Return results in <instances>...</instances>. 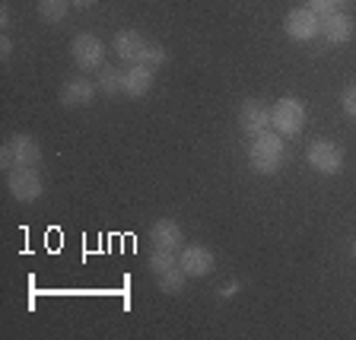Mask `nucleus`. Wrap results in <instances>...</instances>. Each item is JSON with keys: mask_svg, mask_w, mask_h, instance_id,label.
Segmentation results:
<instances>
[{"mask_svg": "<svg viewBox=\"0 0 356 340\" xmlns=\"http://www.w3.org/2000/svg\"><path fill=\"white\" fill-rule=\"evenodd\" d=\"M286 163V149H283V133H277L274 127L254 133L248 143V165L258 175H277Z\"/></svg>", "mask_w": 356, "mask_h": 340, "instance_id": "nucleus-1", "label": "nucleus"}, {"mask_svg": "<svg viewBox=\"0 0 356 340\" xmlns=\"http://www.w3.org/2000/svg\"><path fill=\"white\" fill-rule=\"evenodd\" d=\"M38 159H42V147H38V140L29 137V133H16L13 140L0 149V165L7 172L22 169V165H32V169H35Z\"/></svg>", "mask_w": 356, "mask_h": 340, "instance_id": "nucleus-2", "label": "nucleus"}, {"mask_svg": "<svg viewBox=\"0 0 356 340\" xmlns=\"http://www.w3.org/2000/svg\"><path fill=\"white\" fill-rule=\"evenodd\" d=\"M149 270L156 274V283H159V289H165V293H181L185 289V270H181V261H178V254L172 252H159L156 248L153 254H149Z\"/></svg>", "mask_w": 356, "mask_h": 340, "instance_id": "nucleus-3", "label": "nucleus"}, {"mask_svg": "<svg viewBox=\"0 0 356 340\" xmlns=\"http://www.w3.org/2000/svg\"><path fill=\"white\" fill-rule=\"evenodd\" d=\"M270 127L283 137H296L305 127V105L299 99H280L270 108Z\"/></svg>", "mask_w": 356, "mask_h": 340, "instance_id": "nucleus-4", "label": "nucleus"}, {"mask_svg": "<svg viewBox=\"0 0 356 340\" xmlns=\"http://www.w3.org/2000/svg\"><path fill=\"white\" fill-rule=\"evenodd\" d=\"M309 165L321 175H337L343 169V149L334 140H312L309 143Z\"/></svg>", "mask_w": 356, "mask_h": 340, "instance_id": "nucleus-5", "label": "nucleus"}, {"mask_svg": "<svg viewBox=\"0 0 356 340\" xmlns=\"http://www.w3.org/2000/svg\"><path fill=\"white\" fill-rule=\"evenodd\" d=\"M7 188L10 194H13L16 200H22V204H32V200L42 197L44 185H42V175H38L32 165H22V169H13L7 175Z\"/></svg>", "mask_w": 356, "mask_h": 340, "instance_id": "nucleus-6", "label": "nucleus"}, {"mask_svg": "<svg viewBox=\"0 0 356 340\" xmlns=\"http://www.w3.org/2000/svg\"><path fill=\"white\" fill-rule=\"evenodd\" d=\"M70 54H74L76 67L80 70H102V60H105V44L99 42L92 32H83V35L74 38V44H70Z\"/></svg>", "mask_w": 356, "mask_h": 340, "instance_id": "nucleus-7", "label": "nucleus"}, {"mask_svg": "<svg viewBox=\"0 0 356 340\" xmlns=\"http://www.w3.org/2000/svg\"><path fill=\"white\" fill-rule=\"evenodd\" d=\"M283 29L293 42H312V38L321 32V16H315L309 7H296L286 13V22H283Z\"/></svg>", "mask_w": 356, "mask_h": 340, "instance_id": "nucleus-8", "label": "nucleus"}, {"mask_svg": "<svg viewBox=\"0 0 356 340\" xmlns=\"http://www.w3.org/2000/svg\"><path fill=\"white\" fill-rule=\"evenodd\" d=\"M238 127H242L248 137L267 131V127H270V108H267L264 102H258V99H245V102L238 105Z\"/></svg>", "mask_w": 356, "mask_h": 340, "instance_id": "nucleus-9", "label": "nucleus"}, {"mask_svg": "<svg viewBox=\"0 0 356 340\" xmlns=\"http://www.w3.org/2000/svg\"><path fill=\"white\" fill-rule=\"evenodd\" d=\"M111 48H115V54H118L121 60H127V64H143V54H147L149 42L140 35V32L124 29V32H118V35H115Z\"/></svg>", "mask_w": 356, "mask_h": 340, "instance_id": "nucleus-10", "label": "nucleus"}, {"mask_svg": "<svg viewBox=\"0 0 356 340\" xmlns=\"http://www.w3.org/2000/svg\"><path fill=\"white\" fill-rule=\"evenodd\" d=\"M149 238H153L159 252H172V254H178L181 245H185V232H181V226L175 220H156L153 229H149Z\"/></svg>", "mask_w": 356, "mask_h": 340, "instance_id": "nucleus-11", "label": "nucleus"}, {"mask_svg": "<svg viewBox=\"0 0 356 340\" xmlns=\"http://www.w3.org/2000/svg\"><path fill=\"white\" fill-rule=\"evenodd\" d=\"M181 270H185L188 277H207L210 270H213V252L210 248H204V245H188V248H181Z\"/></svg>", "mask_w": 356, "mask_h": 340, "instance_id": "nucleus-12", "label": "nucleus"}, {"mask_svg": "<svg viewBox=\"0 0 356 340\" xmlns=\"http://www.w3.org/2000/svg\"><path fill=\"white\" fill-rule=\"evenodd\" d=\"M321 38H325L327 44H347L350 38H353V16L343 10V13H331L321 19Z\"/></svg>", "mask_w": 356, "mask_h": 340, "instance_id": "nucleus-13", "label": "nucleus"}, {"mask_svg": "<svg viewBox=\"0 0 356 340\" xmlns=\"http://www.w3.org/2000/svg\"><path fill=\"white\" fill-rule=\"evenodd\" d=\"M92 99H96V86L89 80H67L64 86H60V105H67V108H86V105H92Z\"/></svg>", "mask_w": 356, "mask_h": 340, "instance_id": "nucleus-14", "label": "nucleus"}, {"mask_svg": "<svg viewBox=\"0 0 356 340\" xmlns=\"http://www.w3.org/2000/svg\"><path fill=\"white\" fill-rule=\"evenodd\" d=\"M153 89V67L147 64H131L124 70V96L140 99Z\"/></svg>", "mask_w": 356, "mask_h": 340, "instance_id": "nucleus-15", "label": "nucleus"}, {"mask_svg": "<svg viewBox=\"0 0 356 340\" xmlns=\"http://www.w3.org/2000/svg\"><path fill=\"white\" fill-rule=\"evenodd\" d=\"M99 89H102L105 96H118V92H124V74L115 70V67H102V70H99Z\"/></svg>", "mask_w": 356, "mask_h": 340, "instance_id": "nucleus-16", "label": "nucleus"}, {"mask_svg": "<svg viewBox=\"0 0 356 340\" xmlns=\"http://www.w3.org/2000/svg\"><path fill=\"white\" fill-rule=\"evenodd\" d=\"M67 10H70V0H38V16L44 22H51V26L64 19Z\"/></svg>", "mask_w": 356, "mask_h": 340, "instance_id": "nucleus-17", "label": "nucleus"}, {"mask_svg": "<svg viewBox=\"0 0 356 340\" xmlns=\"http://www.w3.org/2000/svg\"><path fill=\"white\" fill-rule=\"evenodd\" d=\"M350 3H353V0H309L305 7H309L315 16H321V19H325V16H331V13H343Z\"/></svg>", "mask_w": 356, "mask_h": 340, "instance_id": "nucleus-18", "label": "nucleus"}, {"mask_svg": "<svg viewBox=\"0 0 356 340\" xmlns=\"http://www.w3.org/2000/svg\"><path fill=\"white\" fill-rule=\"evenodd\" d=\"M165 60H169V54H165L163 44H149L147 54H143V64H147V67H163Z\"/></svg>", "mask_w": 356, "mask_h": 340, "instance_id": "nucleus-19", "label": "nucleus"}, {"mask_svg": "<svg viewBox=\"0 0 356 340\" xmlns=\"http://www.w3.org/2000/svg\"><path fill=\"white\" fill-rule=\"evenodd\" d=\"M341 108H343V115L356 118V86H347L341 92Z\"/></svg>", "mask_w": 356, "mask_h": 340, "instance_id": "nucleus-20", "label": "nucleus"}, {"mask_svg": "<svg viewBox=\"0 0 356 340\" xmlns=\"http://www.w3.org/2000/svg\"><path fill=\"white\" fill-rule=\"evenodd\" d=\"M10 54H13V42H10V38H7V35H3V38H0V58L7 60V58H10Z\"/></svg>", "mask_w": 356, "mask_h": 340, "instance_id": "nucleus-21", "label": "nucleus"}, {"mask_svg": "<svg viewBox=\"0 0 356 340\" xmlns=\"http://www.w3.org/2000/svg\"><path fill=\"white\" fill-rule=\"evenodd\" d=\"M0 26H3V29L10 26V7H0Z\"/></svg>", "mask_w": 356, "mask_h": 340, "instance_id": "nucleus-22", "label": "nucleus"}, {"mask_svg": "<svg viewBox=\"0 0 356 340\" xmlns=\"http://www.w3.org/2000/svg\"><path fill=\"white\" fill-rule=\"evenodd\" d=\"M70 3H74V7H92L96 0H70Z\"/></svg>", "mask_w": 356, "mask_h": 340, "instance_id": "nucleus-23", "label": "nucleus"}, {"mask_svg": "<svg viewBox=\"0 0 356 340\" xmlns=\"http://www.w3.org/2000/svg\"><path fill=\"white\" fill-rule=\"evenodd\" d=\"M350 252H353V258H356V242H353V248H350Z\"/></svg>", "mask_w": 356, "mask_h": 340, "instance_id": "nucleus-24", "label": "nucleus"}]
</instances>
